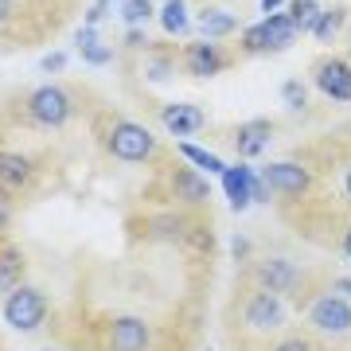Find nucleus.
Segmentation results:
<instances>
[{
	"instance_id": "nucleus-1",
	"label": "nucleus",
	"mask_w": 351,
	"mask_h": 351,
	"mask_svg": "<svg viewBox=\"0 0 351 351\" xmlns=\"http://www.w3.org/2000/svg\"><path fill=\"white\" fill-rule=\"evenodd\" d=\"M293 36H297V20L289 12H274V16H265L262 24L242 32V47L246 51H281L293 43Z\"/></svg>"
},
{
	"instance_id": "nucleus-2",
	"label": "nucleus",
	"mask_w": 351,
	"mask_h": 351,
	"mask_svg": "<svg viewBox=\"0 0 351 351\" xmlns=\"http://www.w3.org/2000/svg\"><path fill=\"white\" fill-rule=\"evenodd\" d=\"M43 316H47V301L39 297L36 289H12L8 293V301H4V320L16 328V332H32V328L43 324Z\"/></svg>"
},
{
	"instance_id": "nucleus-3",
	"label": "nucleus",
	"mask_w": 351,
	"mask_h": 351,
	"mask_svg": "<svg viewBox=\"0 0 351 351\" xmlns=\"http://www.w3.org/2000/svg\"><path fill=\"white\" fill-rule=\"evenodd\" d=\"M110 152L117 160H149L152 156V133L137 121H117L110 133Z\"/></svg>"
},
{
	"instance_id": "nucleus-4",
	"label": "nucleus",
	"mask_w": 351,
	"mask_h": 351,
	"mask_svg": "<svg viewBox=\"0 0 351 351\" xmlns=\"http://www.w3.org/2000/svg\"><path fill=\"white\" fill-rule=\"evenodd\" d=\"M32 117H36L39 125H63L66 117H71V98H66V90L59 86H39L32 94Z\"/></svg>"
},
{
	"instance_id": "nucleus-5",
	"label": "nucleus",
	"mask_w": 351,
	"mask_h": 351,
	"mask_svg": "<svg viewBox=\"0 0 351 351\" xmlns=\"http://www.w3.org/2000/svg\"><path fill=\"white\" fill-rule=\"evenodd\" d=\"M313 78H316V86H320V94H328V98H336V101H351V66L343 59H320Z\"/></svg>"
},
{
	"instance_id": "nucleus-6",
	"label": "nucleus",
	"mask_w": 351,
	"mask_h": 351,
	"mask_svg": "<svg viewBox=\"0 0 351 351\" xmlns=\"http://www.w3.org/2000/svg\"><path fill=\"white\" fill-rule=\"evenodd\" d=\"M308 320L320 332H351V304L343 297H320L308 308Z\"/></svg>"
},
{
	"instance_id": "nucleus-7",
	"label": "nucleus",
	"mask_w": 351,
	"mask_h": 351,
	"mask_svg": "<svg viewBox=\"0 0 351 351\" xmlns=\"http://www.w3.org/2000/svg\"><path fill=\"white\" fill-rule=\"evenodd\" d=\"M262 180L269 184V191H277V195H301L304 188H308V172H304L301 164H269L262 172Z\"/></svg>"
},
{
	"instance_id": "nucleus-8",
	"label": "nucleus",
	"mask_w": 351,
	"mask_h": 351,
	"mask_svg": "<svg viewBox=\"0 0 351 351\" xmlns=\"http://www.w3.org/2000/svg\"><path fill=\"white\" fill-rule=\"evenodd\" d=\"M250 188H254V168L250 164H226L223 168V191H226V199H230L234 211H242V207L250 203Z\"/></svg>"
},
{
	"instance_id": "nucleus-9",
	"label": "nucleus",
	"mask_w": 351,
	"mask_h": 351,
	"mask_svg": "<svg viewBox=\"0 0 351 351\" xmlns=\"http://www.w3.org/2000/svg\"><path fill=\"white\" fill-rule=\"evenodd\" d=\"M149 343V328L133 320V316H121V320H113L110 328V348L113 351H145Z\"/></svg>"
},
{
	"instance_id": "nucleus-10",
	"label": "nucleus",
	"mask_w": 351,
	"mask_h": 351,
	"mask_svg": "<svg viewBox=\"0 0 351 351\" xmlns=\"http://www.w3.org/2000/svg\"><path fill=\"white\" fill-rule=\"evenodd\" d=\"M160 125L168 133H176V137H191V133L203 129V110L199 106H164Z\"/></svg>"
},
{
	"instance_id": "nucleus-11",
	"label": "nucleus",
	"mask_w": 351,
	"mask_h": 351,
	"mask_svg": "<svg viewBox=\"0 0 351 351\" xmlns=\"http://www.w3.org/2000/svg\"><path fill=\"white\" fill-rule=\"evenodd\" d=\"M269 137H274V125L269 121H246L234 133V149H239V156H262Z\"/></svg>"
},
{
	"instance_id": "nucleus-12",
	"label": "nucleus",
	"mask_w": 351,
	"mask_h": 351,
	"mask_svg": "<svg viewBox=\"0 0 351 351\" xmlns=\"http://www.w3.org/2000/svg\"><path fill=\"white\" fill-rule=\"evenodd\" d=\"M246 320H250L254 328H277L285 320V313H281V304H277L269 293H254L250 301H246Z\"/></svg>"
},
{
	"instance_id": "nucleus-13",
	"label": "nucleus",
	"mask_w": 351,
	"mask_h": 351,
	"mask_svg": "<svg viewBox=\"0 0 351 351\" xmlns=\"http://www.w3.org/2000/svg\"><path fill=\"white\" fill-rule=\"evenodd\" d=\"M188 66H191V75H199V78H211L219 75L226 66V55L215 43H195V47L188 51Z\"/></svg>"
},
{
	"instance_id": "nucleus-14",
	"label": "nucleus",
	"mask_w": 351,
	"mask_h": 351,
	"mask_svg": "<svg viewBox=\"0 0 351 351\" xmlns=\"http://www.w3.org/2000/svg\"><path fill=\"white\" fill-rule=\"evenodd\" d=\"M258 285H265L269 293H289L297 285V269L289 262H262L258 265Z\"/></svg>"
},
{
	"instance_id": "nucleus-15",
	"label": "nucleus",
	"mask_w": 351,
	"mask_h": 351,
	"mask_svg": "<svg viewBox=\"0 0 351 351\" xmlns=\"http://www.w3.org/2000/svg\"><path fill=\"white\" fill-rule=\"evenodd\" d=\"M27 176H32V164L16 152H0V184L4 188H24Z\"/></svg>"
},
{
	"instance_id": "nucleus-16",
	"label": "nucleus",
	"mask_w": 351,
	"mask_h": 351,
	"mask_svg": "<svg viewBox=\"0 0 351 351\" xmlns=\"http://www.w3.org/2000/svg\"><path fill=\"white\" fill-rule=\"evenodd\" d=\"M75 47L82 51V59H86V63H94V66L110 63V47H106V43H98V32H94V24H86V27L75 36Z\"/></svg>"
},
{
	"instance_id": "nucleus-17",
	"label": "nucleus",
	"mask_w": 351,
	"mask_h": 351,
	"mask_svg": "<svg viewBox=\"0 0 351 351\" xmlns=\"http://www.w3.org/2000/svg\"><path fill=\"white\" fill-rule=\"evenodd\" d=\"M199 32L211 36V39H223V36H230V32H239V20L230 12H223V8H207V12L199 16Z\"/></svg>"
},
{
	"instance_id": "nucleus-18",
	"label": "nucleus",
	"mask_w": 351,
	"mask_h": 351,
	"mask_svg": "<svg viewBox=\"0 0 351 351\" xmlns=\"http://www.w3.org/2000/svg\"><path fill=\"white\" fill-rule=\"evenodd\" d=\"M160 24H164L168 36H184V32H188V4H184V0H164Z\"/></svg>"
},
{
	"instance_id": "nucleus-19",
	"label": "nucleus",
	"mask_w": 351,
	"mask_h": 351,
	"mask_svg": "<svg viewBox=\"0 0 351 351\" xmlns=\"http://www.w3.org/2000/svg\"><path fill=\"white\" fill-rule=\"evenodd\" d=\"M180 156H184V160H188L191 168H199V172H215V176H223V168H226V164L219 160V156H215V152L195 149V145H188V141L180 145Z\"/></svg>"
},
{
	"instance_id": "nucleus-20",
	"label": "nucleus",
	"mask_w": 351,
	"mask_h": 351,
	"mask_svg": "<svg viewBox=\"0 0 351 351\" xmlns=\"http://www.w3.org/2000/svg\"><path fill=\"white\" fill-rule=\"evenodd\" d=\"M20 269H24L20 254L16 250H0V289H12L16 281H20Z\"/></svg>"
},
{
	"instance_id": "nucleus-21",
	"label": "nucleus",
	"mask_w": 351,
	"mask_h": 351,
	"mask_svg": "<svg viewBox=\"0 0 351 351\" xmlns=\"http://www.w3.org/2000/svg\"><path fill=\"white\" fill-rule=\"evenodd\" d=\"M343 24V12H316V20L308 24V32H313L316 39H328V36H336V27Z\"/></svg>"
},
{
	"instance_id": "nucleus-22",
	"label": "nucleus",
	"mask_w": 351,
	"mask_h": 351,
	"mask_svg": "<svg viewBox=\"0 0 351 351\" xmlns=\"http://www.w3.org/2000/svg\"><path fill=\"white\" fill-rule=\"evenodd\" d=\"M176 184H180V195H184V199H207V184H203L199 176H191V172H180L176 176Z\"/></svg>"
},
{
	"instance_id": "nucleus-23",
	"label": "nucleus",
	"mask_w": 351,
	"mask_h": 351,
	"mask_svg": "<svg viewBox=\"0 0 351 351\" xmlns=\"http://www.w3.org/2000/svg\"><path fill=\"white\" fill-rule=\"evenodd\" d=\"M121 16H125L129 27H137V24H145V20L152 16V4L149 0H121Z\"/></svg>"
},
{
	"instance_id": "nucleus-24",
	"label": "nucleus",
	"mask_w": 351,
	"mask_h": 351,
	"mask_svg": "<svg viewBox=\"0 0 351 351\" xmlns=\"http://www.w3.org/2000/svg\"><path fill=\"white\" fill-rule=\"evenodd\" d=\"M316 12H320V0H297L289 16L297 20V27H304V32H308V24L316 20Z\"/></svg>"
},
{
	"instance_id": "nucleus-25",
	"label": "nucleus",
	"mask_w": 351,
	"mask_h": 351,
	"mask_svg": "<svg viewBox=\"0 0 351 351\" xmlns=\"http://www.w3.org/2000/svg\"><path fill=\"white\" fill-rule=\"evenodd\" d=\"M281 94H285V101L293 106V110H301V106H304V86H301V82H285Z\"/></svg>"
},
{
	"instance_id": "nucleus-26",
	"label": "nucleus",
	"mask_w": 351,
	"mask_h": 351,
	"mask_svg": "<svg viewBox=\"0 0 351 351\" xmlns=\"http://www.w3.org/2000/svg\"><path fill=\"white\" fill-rule=\"evenodd\" d=\"M63 63H66V55H63V51H51V55H43V59H39V66H43L47 75H55V71H63Z\"/></svg>"
},
{
	"instance_id": "nucleus-27",
	"label": "nucleus",
	"mask_w": 351,
	"mask_h": 351,
	"mask_svg": "<svg viewBox=\"0 0 351 351\" xmlns=\"http://www.w3.org/2000/svg\"><path fill=\"white\" fill-rule=\"evenodd\" d=\"M106 12H110V0H98V4L86 12V24H98V20H106Z\"/></svg>"
},
{
	"instance_id": "nucleus-28",
	"label": "nucleus",
	"mask_w": 351,
	"mask_h": 351,
	"mask_svg": "<svg viewBox=\"0 0 351 351\" xmlns=\"http://www.w3.org/2000/svg\"><path fill=\"white\" fill-rule=\"evenodd\" d=\"M274 351H313V348H308L304 339H281V343H277Z\"/></svg>"
},
{
	"instance_id": "nucleus-29",
	"label": "nucleus",
	"mask_w": 351,
	"mask_h": 351,
	"mask_svg": "<svg viewBox=\"0 0 351 351\" xmlns=\"http://www.w3.org/2000/svg\"><path fill=\"white\" fill-rule=\"evenodd\" d=\"M8 219H12V203H8L4 195H0V230L8 226Z\"/></svg>"
},
{
	"instance_id": "nucleus-30",
	"label": "nucleus",
	"mask_w": 351,
	"mask_h": 351,
	"mask_svg": "<svg viewBox=\"0 0 351 351\" xmlns=\"http://www.w3.org/2000/svg\"><path fill=\"white\" fill-rule=\"evenodd\" d=\"M281 4H285V0H262V8H265V16H274L277 8H281Z\"/></svg>"
},
{
	"instance_id": "nucleus-31",
	"label": "nucleus",
	"mask_w": 351,
	"mask_h": 351,
	"mask_svg": "<svg viewBox=\"0 0 351 351\" xmlns=\"http://www.w3.org/2000/svg\"><path fill=\"white\" fill-rule=\"evenodd\" d=\"M8 16H12V0H0V24H4Z\"/></svg>"
},
{
	"instance_id": "nucleus-32",
	"label": "nucleus",
	"mask_w": 351,
	"mask_h": 351,
	"mask_svg": "<svg viewBox=\"0 0 351 351\" xmlns=\"http://www.w3.org/2000/svg\"><path fill=\"white\" fill-rule=\"evenodd\" d=\"M336 289L343 293V297H351V281H336Z\"/></svg>"
},
{
	"instance_id": "nucleus-33",
	"label": "nucleus",
	"mask_w": 351,
	"mask_h": 351,
	"mask_svg": "<svg viewBox=\"0 0 351 351\" xmlns=\"http://www.w3.org/2000/svg\"><path fill=\"white\" fill-rule=\"evenodd\" d=\"M343 254H348V258H351V230H348V234H343Z\"/></svg>"
},
{
	"instance_id": "nucleus-34",
	"label": "nucleus",
	"mask_w": 351,
	"mask_h": 351,
	"mask_svg": "<svg viewBox=\"0 0 351 351\" xmlns=\"http://www.w3.org/2000/svg\"><path fill=\"white\" fill-rule=\"evenodd\" d=\"M343 191H348V199H351V172H348V180H343Z\"/></svg>"
}]
</instances>
